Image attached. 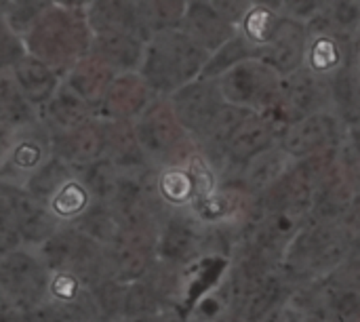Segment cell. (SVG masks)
<instances>
[{"mask_svg":"<svg viewBox=\"0 0 360 322\" xmlns=\"http://www.w3.org/2000/svg\"><path fill=\"white\" fill-rule=\"evenodd\" d=\"M278 129L274 127L272 120H268L264 114L259 112H251L240 127L234 131L230 143H228V162L230 165H238L245 167L249 160H253L255 156H259L262 152L274 148V139L278 137Z\"/></svg>","mask_w":360,"mask_h":322,"instance_id":"8fae6325","label":"cell"},{"mask_svg":"<svg viewBox=\"0 0 360 322\" xmlns=\"http://www.w3.org/2000/svg\"><path fill=\"white\" fill-rule=\"evenodd\" d=\"M114 72L116 70L103 57L89 51L84 57H80L70 67L65 82L97 110V108H101L103 97H105L108 89H110L112 80L116 78Z\"/></svg>","mask_w":360,"mask_h":322,"instance_id":"9a60e30c","label":"cell"},{"mask_svg":"<svg viewBox=\"0 0 360 322\" xmlns=\"http://www.w3.org/2000/svg\"><path fill=\"white\" fill-rule=\"evenodd\" d=\"M86 17L93 32H124L146 42L152 38L139 15L137 0H93Z\"/></svg>","mask_w":360,"mask_h":322,"instance_id":"7c38bea8","label":"cell"},{"mask_svg":"<svg viewBox=\"0 0 360 322\" xmlns=\"http://www.w3.org/2000/svg\"><path fill=\"white\" fill-rule=\"evenodd\" d=\"M158 192L162 194V198L167 202H173V205L186 202L198 194L196 179L192 177V173L179 171V169H171V171L162 173V177L158 181Z\"/></svg>","mask_w":360,"mask_h":322,"instance_id":"f546056e","label":"cell"},{"mask_svg":"<svg viewBox=\"0 0 360 322\" xmlns=\"http://www.w3.org/2000/svg\"><path fill=\"white\" fill-rule=\"evenodd\" d=\"M25 55L23 44L19 42V32H15L11 25H2V67L15 65Z\"/></svg>","mask_w":360,"mask_h":322,"instance_id":"836d02e7","label":"cell"},{"mask_svg":"<svg viewBox=\"0 0 360 322\" xmlns=\"http://www.w3.org/2000/svg\"><path fill=\"white\" fill-rule=\"evenodd\" d=\"M0 99H2V129H4V135L11 129L17 131L23 124H34V112H32L34 103L23 95L17 80L13 78V72H8V67H4Z\"/></svg>","mask_w":360,"mask_h":322,"instance_id":"d4e9b609","label":"cell"},{"mask_svg":"<svg viewBox=\"0 0 360 322\" xmlns=\"http://www.w3.org/2000/svg\"><path fill=\"white\" fill-rule=\"evenodd\" d=\"M209 55L181 25L165 27L148 40L139 74L156 95L169 97L181 84L200 76Z\"/></svg>","mask_w":360,"mask_h":322,"instance_id":"6da1fadb","label":"cell"},{"mask_svg":"<svg viewBox=\"0 0 360 322\" xmlns=\"http://www.w3.org/2000/svg\"><path fill=\"white\" fill-rule=\"evenodd\" d=\"M331 97L338 112L350 124L360 122V67L350 59L331 76Z\"/></svg>","mask_w":360,"mask_h":322,"instance_id":"7402d4cb","label":"cell"},{"mask_svg":"<svg viewBox=\"0 0 360 322\" xmlns=\"http://www.w3.org/2000/svg\"><path fill=\"white\" fill-rule=\"evenodd\" d=\"M154 95L156 93L141 74L135 76V72H122L118 78L112 80L101 108L110 118L131 120L154 101Z\"/></svg>","mask_w":360,"mask_h":322,"instance_id":"4fadbf2b","label":"cell"},{"mask_svg":"<svg viewBox=\"0 0 360 322\" xmlns=\"http://www.w3.org/2000/svg\"><path fill=\"white\" fill-rule=\"evenodd\" d=\"M181 27L209 53L238 34L236 23L221 15L209 0H188Z\"/></svg>","mask_w":360,"mask_h":322,"instance_id":"30bf717a","label":"cell"},{"mask_svg":"<svg viewBox=\"0 0 360 322\" xmlns=\"http://www.w3.org/2000/svg\"><path fill=\"white\" fill-rule=\"evenodd\" d=\"M44 162V148L38 137H23L19 143L13 146V154L6 165H11L15 171H36Z\"/></svg>","mask_w":360,"mask_h":322,"instance_id":"1f68e13d","label":"cell"},{"mask_svg":"<svg viewBox=\"0 0 360 322\" xmlns=\"http://www.w3.org/2000/svg\"><path fill=\"white\" fill-rule=\"evenodd\" d=\"M55 154L68 160L72 167H89L105 154L103 124L89 120L68 133L55 135Z\"/></svg>","mask_w":360,"mask_h":322,"instance_id":"5bb4252c","label":"cell"},{"mask_svg":"<svg viewBox=\"0 0 360 322\" xmlns=\"http://www.w3.org/2000/svg\"><path fill=\"white\" fill-rule=\"evenodd\" d=\"M217 80L226 101L251 108L255 112H266L281 103L285 76L259 57H249L221 74Z\"/></svg>","mask_w":360,"mask_h":322,"instance_id":"3957f363","label":"cell"},{"mask_svg":"<svg viewBox=\"0 0 360 322\" xmlns=\"http://www.w3.org/2000/svg\"><path fill=\"white\" fill-rule=\"evenodd\" d=\"M135 129L146 156L165 165H173L175 160H179V152H184L188 143V131L181 127L169 97L154 99L139 114Z\"/></svg>","mask_w":360,"mask_h":322,"instance_id":"277c9868","label":"cell"},{"mask_svg":"<svg viewBox=\"0 0 360 322\" xmlns=\"http://www.w3.org/2000/svg\"><path fill=\"white\" fill-rule=\"evenodd\" d=\"M152 226L122 228L110 243V268L118 281H137L152 270V255L156 247Z\"/></svg>","mask_w":360,"mask_h":322,"instance_id":"ba28073f","label":"cell"},{"mask_svg":"<svg viewBox=\"0 0 360 322\" xmlns=\"http://www.w3.org/2000/svg\"><path fill=\"white\" fill-rule=\"evenodd\" d=\"M105 135V154L120 169L133 171L135 167L146 162V152L139 143L137 129L127 118H112L101 122Z\"/></svg>","mask_w":360,"mask_h":322,"instance_id":"ac0fdd59","label":"cell"},{"mask_svg":"<svg viewBox=\"0 0 360 322\" xmlns=\"http://www.w3.org/2000/svg\"><path fill=\"white\" fill-rule=\"evenodd\" d=\"M251 112H253L251 108H245V105H238V103H230V101H226L221 105V110L217 112L213 122L198 137L200 146H202V152L207 154L209 160L217 162V160L228 156V143H230L234 131L240 127V122Z\"/></svg>","mask_w":360,"mask_h":322,"instance_id":"ffe728a7","label":"cell"},{"mask_svg":"<svg viewBox=\"0 0 360 322\" xmlns=\"http://www.w3.org/2000/svg\"><path fill=\"white\" fill-rule=\"evenodd\" d=\"M8 70L13 72V78L17 80L23 95L34 105L46 103L59 89V72L53 65H49L44 59H40L32 53L30 55L25 53Z\"/></svg>","mask_w":360,"mask_h":322,"instance_id":"e0dca14e","label":"cell"},{"mask_svg":"<svg viewBox=\"0 0 360 322\" xmlns=\"http://www.w3.org/2000/svg\"><path fill=\"white\" fill-rule=\"evenodd\" d=\"M255 6H266L272 11H283L285 8V0H251Z\"/></svg>","mask_w":360,"mask_h":322,"instance_id":"8d00e7d4","label":"cell"},{"mask_svg":"<svg viewBox=\"0 0 360 322\" xmlns=\"http://www.w3.org/2000/svg\"><path fill=\"white\" fill-rule=\"evenodd\" d=\"M198 243H202V238L194 232V228L186 219H171L162 230V236L158 240V251L162 259L171 264H181L188 262L198 251Z\"/></svg>","mask_w":360,"mask_h":322,"instance_id":"cb8c5ba5","label":"cell"},{"mask_svg":"<svg viewBox=\"0 0 360 322\" xmlns=\"http://www.w3.org/2000/svg\"><path fill=\"white\" fill-rule=\"evenodd\" d=\"M148 42L124 32H93L91 51L103 57L118 72H135L141 67Z\"/></svg>","mask_w":360,"mask_h":322,"instance_id":"2e32d148","label":"cell"},{"mask_svg":"<svg viewBox=\"0 0 360 322\" xmlns=\"http://www.w3.org/2000/svg\"><path fill=\"white\" fill-rule=\"evenodd\" d=\"M152 304H154V289L148 285L135 283L127 289V295H124V316H129V318L143 316V314L152 312L150 310Z\"/></svg>","mask_w":360,"mask_h":322,"instance_id":"d6a6232c","label":"cell"},{"mask_svg":"<svg viewBox=\"0 0 360 322\" xmlns=\"http://www.w3.org/2000/svg\"><path fill=\"white\" fill-rule=\"evenodd\" d=\"M249 57H255L253 42L245 34H236V36H232L228 42H224L219 49H215L209 55L200 76L202 78H219L221 74H226L236 63H240V61H245Z\"/></svg>","mask_w":360,"mask_h":322,"instance_id":"484cf974","label":"cell"},{"mask_svg":"<svg viewBox=\"0 0 360 322\" xmlns=\"http://www.w3.org/2000/svg\"><path fill=\"white\" fill-rule=\"evenodd\" d=\"M146 27L154 34L165 27H177L184 21L188 0H137Z\"/></svg>","mask_w":360,"mask_h":322,"instance_id":"4316f807","label":"cell"},{"mask_svg":"<svg viewBox=\"0 0 360 322\" xmlns=\"http://www.w3.org/2000/svg\"><path fill=\"white\" fill-rule=\"evenodd\" d=\"M91 295H93V302H95L97 310L103 316L124 314V295H127V289L122 291L120 285H118V281H112V278L99 281L97 285H93Z\"/></svg>","mask_w":360,"mask_h":322,"instance_id":"4dcf8cb0","label":"cell"},{"mask_svg":"<svg viewBox=\"0 0 360 322\" xmlns=\"http://www.w3.org/2000/svg\"><path fill=\"white\" fill-rule=\"evenodd\" d=\"M55 4L70 6V8H86L93 4V0H55Z\"/></svg>","mask_w":360,"mask_h":322,"instance_id":"74e56055","label":"cell"},{"mask_svg":"<svg viewBox=\"0 0 360 322\" xmlns=\"http://www.w3.org/2000/svg\"><path fill=\"white\" fill-rule=\"evenodd\" d=\"M169 101L181 122V127L194 135L200 137L207 127L213 122L221 105L226 103V97L221 93L217 78H194L186 84H181L177 91L169 95Z\"/></svg>","mask_w":360,"mask_h":322,"instance_id":"8992f818","label":"cell"},{"mask_svg":"<svg viewBox=\"0 0 360 322\" xmlns=\"http://www.w3.org/2000/svg\"><path fill=\"white\" fill-rule=\"evenodd\" d=\"M93 30L84 8L53 4L27 32V51L57 72L70 70L91 51Z\"/></svg>","mask_w":360,"mask_h":322,"instance_id":"7a4b0ae2","label":"cell"},{"mask_svg":"<svg viewBox=\"0 0 360 322\" xmlns=\"http://www.w3.org/2000/svg\"><path fill=\"white\" fill-rule=\"evenodd\" d=\"M0 281L4 300H11L13 306L23 312L38 308L51 285V281L46 278V264L17 249L4 253Z\"/></svg>","mask_w":360,"mask_h":322,"instance_id":"5b68a950","label":"cell"},{"mask_svg":"<svg viewBox=\"0 0 360 322\" xmlns=\"http://www.w3.org/2000/svg\"><path fill=\"white\" fill-rule=\"evenodd\" d=\"M281 148L295 160H304L321 150L335 148L340 139V120L327 110L289 122L281 133Z\"/></svg>","mask_w":360,"mask_h":322,"instance_id":"9c48e42d","label":"cell"},{"mask_svg":"<svg viewBox=\"0 0 360 322\" xmlns=\"http://www.w3.org/2000/svg\"><path fill=\"white\" fill-rule=\"evenodd\" d=\"M53 4L55 0H2V17L15 32H30L38 17Z\"/></svg>","mask_w":360,"mask_h":322,"instance_id":"83f0119b","label":"cell"},{"mask_svg":"<svg viewBox=\"0 0 360 322\" xmlns=\"http://www.w3.org/2000/svg\"><path fill=\"white\" fill-rule=\"evenodd\" d=\"M89 188L84 186V181H68L63 183V188L53 196V200L49 202V209L57 215V217H72L78 219L86 209H89Z\"/></svg>","mask_w":360,"mask_h":322,"instance_id":"f1b7e54d","label":"cell"},{"mask_svg":"<svg viewBox=\"0 0 360 322\" xmlns=\"http://www.w3.org/2000/svg\"><path fill=\"white\" fill-rule=\"evenodd\" d=\"M325 2L327 0H285L283 11H287V15H291L295 19L310 21L325 8Z\"/></svg>","mask_w":360,"mask_h":322,"instance_id":"e575fe53","label":"cell"},{"mask_svg":"<svg viewBox=\"0 0 360 322\" xmlns=\"http://www.w3.org/2000/svg\"><path fill=\"white\" fill-rule=\"evenodd\" d=\"M93 110L95 108L65 82L46 101V120H49V127L55 131V135L68 133V131L93 120L91 118Z\"/></svg>","mask_w":360,"mask_h":322,"instance_id":"d6986e66","label":"cell"},{"mask_svg":"<svg viewBox=\"0 0 360 322\" xmlns=\"http://www.w3.org/2000/svg\"><path fill=\"white\" fill-rule=\"evenodd\" d=\"M221 15H226L230 21L240 23L245 19V15L251 11L253 2L251 0H209Z\"/></svg>","mask_w":360,"mask_h":322,"instance_id":"d590c367","label":"cell"},{"mask_svg":"<svg viewBox=\"0 0 360 322\" xmlns=\"http://www.w3.org/2000/svg\"><path fill=\"white\" fill-rule=\"evenodd\" d=\"M310 27L291 15L278 19L270 38L255 49V57L270 63L281 76H289L300 70L308 57Z\"/></svg>","mask_w":360,"mask_h":322,"instance_id":"52a82bcc","label":"cell"},{"mask_svg":"<svg viewBox=\"0 0 360 322\" xmlns=\"http://www.w3.org/2000/svg\"><path fill=\"white\" fill-rule=\"evenodd\" d=\"M293 156L289 152H285L281 146L278 148H270L266 152H262L259 156H255L253 160H249L243 169V179L245 186L251 194H266L281 177H285L293 167H291Z\"/></svg>","mask_w":360,"mask_h":322,"instance_id":"44dd1931","label":"cell"},{"mask_svg":"<svg viewBox=\"0 0 360 322\" xmlns=\"http://www.w3.org/2000/svg\"><path fill=\"white\" fill-rule=\"evenodd\" d=\"M72 165L68 160H63L61 156L53 154L49 160H44L25 181V190L38 198L40 202L49 205L53 200V196L63 188V183H68L72 179Z\"/></svg>","mask_w":360,"mask_h":322,"instance_id":"603a6c76","label":"cell"}]
</instances>
